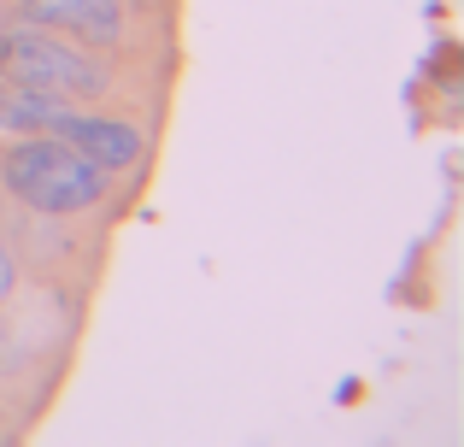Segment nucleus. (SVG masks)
I'll return each mask as SVG.
<instances>
[{
  "label": "nucleus",
  "mask_w": 464,
  "mask_h": 447,
  "mask_svg": "<svg viewBox=\"0 0 464 447\" xmlns=\"http://www.w3.org/2000/svg\"><path fill=\"white\" fill-rule=\"evenodd\" d=\"M12 18L59 30L71 42L94 47V53H118L130 47V12L124 0H12Z\"/></svg>",
  "instance_id": "4"
},
{
  "label": "nucleus",
  "mask_w": 464,
  "mask_h": 447,
  "mask_svg": "<svg viewBox=\"0 0 464 447\" xmlns=\"http://www.w3.org/2000/svg\"><path fill=\"white\" fill-rule=\"evenodd\" d=\"M170 0H124V12H136V18H153V12H165Z\"/></svg>",
  "instance_id": "6"
},
{
  "label": "nucleus",
  "mask_w": 464,
  "mask_h": 447,
  "mask_svg": "<svg viewBox=\"0 0 464 447\" xmlns=\"http://www.w3.org/2000/svg\"><path fill=\"white\" fill-rule=\"evenodd\" d=\"M6 24H12V6H0V30H6Z\"/></svg>",
  "instance_id": "7"
},
{
  "label": "nucleus",
  "mask_w": 464,
  "mask_h": 447,
  "mask_svg": "<svg viewBox=\"0 0 464 447\" xmlns=\"http://www.w3.org/2000/svg\"><path fill=\"white\" fill-rule=\"evenodd\" d=\"M47 136L71 141L82 160H94L101 171H130V165L148 160V130L136 118H118V112H94V106H59Z\"/></svg>",
  "instance_id": "3"
},
{
  "label": "nucleus",
  "mask_w": 464,
  "mask_h": 447,
  "mask_svg": "<svg viewBox=\"0 0 464 447\" xmlns=\"http://www.w3.org/2000/svg\"><path fill=\"white\" fill-rule=\"evenodd\" d=\"M0 195L18 200L30 219H82L112 195V171L82 160L71 141L30 130L0 148Z\"/></svg>",
  "instance_id": "1"
},
{
  "label": "nucleus",
  "mask_w": 464,
  "mask_h": 447,
  "mask_svg": "<svg viewBox=\"0 0 464 447\" xmlns=\"http://www.w3.org/2000/svg\"><path fill=\"white\" fill-rule=\"evenodd\" d=\"M0 77L59 94V101H77V106H94L112 94V71L101 65L94 47L71 42L59 30H42V24H24V18H12L0 30Z\"/></svg>",
  "instance_id": "2"
},
{
  "label": "nucleus",
  "mask_w": 464,
  "mask_h": 447,
  "mask_svg": "<svg viewBox=\"0 0 464 447\" xmlns=\"http://www.w3.org/2000/svg\"><path fill=\"white\" fill-rule=\"evenodd\" d=\"M18 288H24V265H18V253H12V241L0 236V306H12Z\"/></svg>",
  "instance_id": "5"
}]
</instances>
